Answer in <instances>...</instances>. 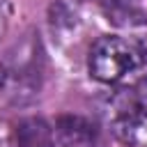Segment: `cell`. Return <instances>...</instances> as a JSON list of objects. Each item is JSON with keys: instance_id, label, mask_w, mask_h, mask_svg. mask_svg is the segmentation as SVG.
I'll return each instance as SVG.
<instances>
[{"instance_id": "cell-3", "label": "cell", "mask_w": 147, "mask_h": 147, "mask_svg": "<svg viewBox=\"0 0 147 147\" xmlns=\"http://www.w3.org/2000/svg\"><path fill=\"white\" fill-rule=\"evenodd\" d=\"M60 147H99V129L80 115H62L55 124Z\"/></svg>"}, {"instance_id": "cell-1", "label": "cell", "mask_w": 147, "mask_h": 147, "mask_svg": "<svg viewBox=\"0 0 147 147\" xmlns=\"http://www.w3.org/2000/svg\"><path fill=\"white\" fill-rule=\"evenodd\" d=\"M140 62H142V53L126 39L113 34L99 37L90 48V57H87L90 74L108 85L131 78L140 67Z\"/></svg>"}, {"instance_id": "cell-6", "label": "cell", "mask_w": 147, "mask_h": 147, "mask_svg": "<svg viewBox=\"0 0 147 147\" xmlns=\"http://www.w3.org/2000/svg\"><path fill=\"white\" fill-rule=\"evenodd\" d=\"M5 25H7V5L5 0H0V34L5 32Z\"/></svg>"}, {"instance_id": "cell-4", "label": "cell", "mask_w": 147, "mask_h": 147, "mask_svg": "<svg viewBox=\"0 0 147 147\" xmlns=\"http://www.w3.org/2000/svg\"><path fill=\"white\" fill-rule=\"evenodd\" d=\"M16 147H55L53 129L41 117H28L16 126Z\"/></svg>"}, {"instance_id": "cell-5", "label": "cell", "mask_w": 147, "mask_h": 147, "mask_svg": "<svg viewBox=\"0 0 147 147\" xmlns=\"http://www.w3.org/2000/svg\"><path fill=\"white\" fill-rule=\"evenodd\" d=\"M136 74H138V78H136V96L142 99V101H147V62L145 60L140 62V67L136 69Z\"/></svg>"}, {"instance_id": "cell-2", "label": "cell", "mask_w": 147, "mask_h": 147, "mask_svg": "<svg viewBox=\"0 0 147 147\" xmlns=\"http://www.w3.org/2000/svg\"><path fill=\"white\" fill-rule=\"evenodd\" d=\"M110 129L126 147H147V101L136 99L122 106L113 115Z\"/></svg>"}]
</instances>
